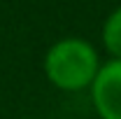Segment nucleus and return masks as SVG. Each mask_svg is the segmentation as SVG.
Returning a JSON list of instances; mask_svg holds the SVG:
<instances>
[{"label":"nucleus","instance_id":"obj_2","mask_svg":"<svg viewBox=\"0 0 121 119\" xmlns=\"http://www.w3.org/2000/svg\"><path fill=\"white\" fill-rule=\"evenodd\" d=\"M91 101L100 119H121V61L112 59L100 65L91 84Z\"/></svg>","mask_w":121,"mask_h":119},{"label":"nucleus","instance_id":"obj_3","mask_svg":"<svg viewBox=\"0 0 121 119\" xmlns=\"http://www.w3.org/2000/svg\"><path fill=\"white\" fill-rule=\"evenodd\" d=\"M103 45L112 59L121 61V7H117L103 23Z\"/></svg>","mask_w":121,"mask_h":119},{"label":"nucleus","instance_id":"obj_1","mask_svg":"<svg viewBox=\"0 0 121 119\" xmlns=\"http://www.w3.org/2000/svg\"><path fill=\"white\" fill-rule=\"evenodd\" d=\"M100 65L95 47L82 37L58 40L44 54V75L60 91L91 89Z\"/></svg>","mask_w":121,"mask_h":119}]
</instances>
